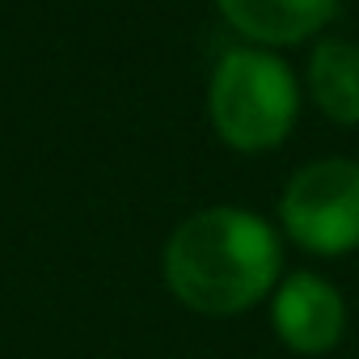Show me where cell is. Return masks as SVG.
Instances as JSON below:
<instances>
[{
  "label": "cell",
  "instance_id": "5b68a950",
  "mask_svg": "<svg viewBox=\"0 0 359 359\" xmlns=\"http://www.w3.org/2000/svg\"><path fill=\"white\" fill-rule=\"evenodd\" d=\"M224 22L254 47H287L313 39L338 9V0H216Z\"/></svg>",
  "mask_w": 359,
  "mask_h": 359
},
{
  "label": "cell",
  "instance_id": "8992f818",
  "mask_svg": "<svg viewBox=\"0 0 359 359\" xmlns=\"http://www.w3.org/2000/svg\"><path fill=\"white\" fill-rule=\"evenodd\" d=\"M309 93L325 118L359 127V43L321 39L309 55Z\"/></svg>",
  "mask_w": 359,
  "mask_h": 359
},
{
  "label": "cell",
  "instance_id": "3957f363",
  "mask_svg": "<svg viewBox=\"0 0 359 359\" xmlns=\"http://www.w3.org/2000/svg\"><path fill=\"white\" fill-rule=\"evenodd\" d=\"M283 233L321 258L359 250V161L325 156L292 173L279 195Z\"/></svg>",
  "mask_w": 359,
  "mask_h": 359
},
{
  "label": "cell",
  "instance_id": "277c9868",
  "mask_svg": "<svg viewBox=\"0 0 359 359\" xmlns=\"http://www.w3.org/2000/svg\"><path fill=\"white\" fill-rule=\"evenodd\" d=\"M271 325L279 342L296 355H330L346 330V304L338 287L313 271H292L275 287Z\"/></svg>",
  "mask_w": 359,
  "mask_h": 359
},
{
  "label": "cell",
  "instance_id": "6da1fadb",
  "mask_svg": "<svg viewBox=\"0 0 359 359\" xmlns=\"http://www.w3.org/2000/svg\"><path fill=\"white\" fill-rule=\"evenodd\" d=\"M161 266L191 313L237 317L279 283L283 241L245 208H203L169 233Z\"/></svg>",
  "mask_w": 359,
  "mask_h": 359
},
{
  "label": "cell",
  "instance_id": "7a4b0ae2",
  "mask_svg": "<svg viewBox=\"0 0 359 359\" xmlns=\"http://www.w3.org/2000/svg\"><path fill=\"white\" fill-rule=\"evenodd\" d=\"M208 114L216 135L237 152L279 148L300 114L296 72L266 47H229L208 81Z\"/></svg>",
  "mask_w": 359,
  "mask_h": 359
}]
</instances>
